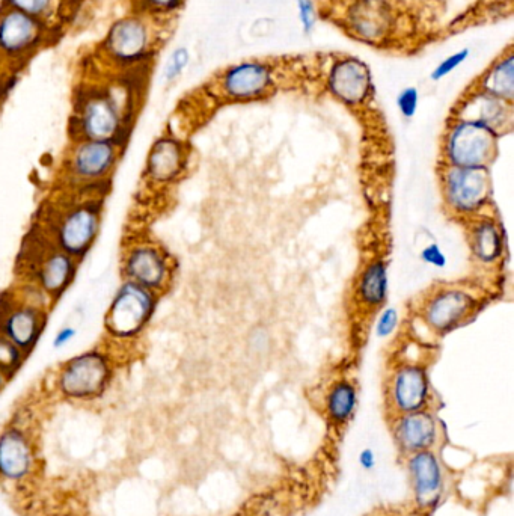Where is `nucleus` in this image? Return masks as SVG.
I'll use <instances>...</instances> for the list:
<instances>
[{"label": "nucleus", "mask_w": 514, "mask_h": 516, "mask_svg": "<svg viewBox=\"0 0 514 516\" xmlns=\"http://www.w3.org/2000/svg\"><path fill=\"white\" fill-rule=\"evenodd\" d=\"M120 77L83 86L74 96L70 141H115L127 144L135 123L136 90Z\"/></svg>", "instance_id": "1"}, {"label": "nucleus", "mask_w": 514, "mask_h": 516, "mask_svg": "<svg viewBox=\"0 0 514 516\" xmlns=\"http://www.w3.org/2000/svg\"><path fill=\"white\" fill-rule=\"evenodd\" d=\"M67 195L50 210L40 231L56 248L82 263L100 234L105 195Z\"/></svg>", "instance_id": "2"}, {"label": "nucleus", "mask_w": 514, "mask_h": 516, "mask_svg": "<svg viewBox=\"0 0 514 516\" xmlns=\"http://www.w3.org/2000/svg\"><path fill=\"white\" fill-rule=\"evenodd\" d=\"M126 144L115 141H70L61 165L67 194L105 195L117 172Z\"/></svg>", "instance_id": "3"}, {"label": "nucleus", "mask_w": 514, "mask_h": 516, "mask_svg": "<svg viewBox=\"0 0 514 516\" xmlns=\"http://www.w3.org/2000/svg\"><path fill=\"white\" fill-rule=\"evenodd\" d=\"M159 22L130 11L115 20L98 44V61L103 67L111 68V73H135L148 65L157 49Z\"/></svg>", "instance_id": "4"}, {"label": "nucleus", "mask_w": 514, "mask_h": 516, "mask_svg": "<svg viewBox=\"0 0 514 516\" xmlns=\"http://www.w3.org/2000/svg\"><path fill=\"white\" fill-rule=\"evenodd\" d=\"M117 361L106 346L91 348L65 360L53 376V391L70 403H92L108 393Z\"/></svg>", "instance_id": "5"}, {"label": "nucleus", "mask_w": 514, "mask_h": 516, "mask_svg": "<svg viewBox=\"0 0 514 516\" xmlns=\"http://www.w3.org/2000/svg\"><path fill=\"white\" fill-rule=\"evenodd\" d=\"M486 293L472 284L447 283L432 287L417 305L418 320L430 334L444 337L477 316Z\"/></svg>", "instance_id": "6"}, {"label": "nucleus", "mask_w": 514, "mask_h": 516, "mask_svg": "<svg viewBox=\"0 0 514 516\" xmlns=\"http://www.w3.org/2000/svg\"><path fill=\"white\" fill-rule=\"evenodd\" d=\"M439 186L445 212L459 222L492 213L493 182L490 168L439 165Z\"/></svg>", "instance_id": "7"}, {"label": "nucleus", "mask_w": 514, "mask_h": 516, "mask_svg": "<svg viewBox=\"0 0 514 516\" xmlns=\"http://www.w3.org/2000/svg\"><path fill=\"white\" fill-rule=\"evenodd\" d=\"M160 296L132 281L123 280L105 313V332L112 343L138 340L153 320Z\"/></svg>", "instance_id": "8"}, {"label": "nucleus", "mask_w": 514, "mask_h": 516, "mask_svg": "<svg viewBox=\"0 0 514 516\" xmlns=\"http://www.w3.org/2000/svg\"><path fill=\"white\" fill-rule=\"evenodd\" d=\"M501 136L477 121L451 117L441 142L439 165L490 168L499 154Z\"/></svg>", "instance_id": "9"}, {"label": "nucleus", "mask_w": 514, "mask_h": 516, "mask_svg": "<svg viewBox=\"0 0 514 516\" xmlns=\"http://www.w3.org/2000/svg\"><path fill=\"white\" fill-rule=\"evenodd\" d=\"M79 268V260L56 248L43 233H40L32 242H28L23 281L37 286L52 304H56L73 286Z\"/></svg>", "instance_id": "10"}, {"label": "nucleus", "mask_w": 514, "mask_h": 516, "mask_svg": "<svg viewBox=\"0 0 514 516\" xmlns=\"http://www.w3.org/2000/svg\"><path fill=\"white\" fill-rule=\"evenodd\" d=\"M175 269L171 252L151 237L138 236L124 246L121 257L123 280L162 296L174 283Z\"/></svg>", "instance_id": "11"}, {"label": "nucleus", "mask_w": 514, "mask_h": 516, "mask_svg": "<svg viewBox=\"0 0 514 516\" xmlns=\"http://www.w3.org/2000/svg\"><path fill=\"white\" fill-rule=\"evenodd\" d=\"M40 467L32 430L19 421L0 430V483L20 488L32 482Z\"/></svg>", "instance_id": "12"}, {"label": "nucleus", "mask_w": 514, "mask_h": 516, "mask_svg": "<svg viewBox=\"0 0 514 516\" xmlns=\"http://www.w3.org/2000/svg\"><path fill=\"white\" fill-rule=\"evenodd\" d=\"M432 382L427 364L397 360L386 379V402L395 415L424 411L432 405Z\"/></svg>", "instance_id": "13"}, {"label": "nucleus", "mask_w": 514, "mask_h": 516, "mask_svg": "<svg viewBox=\"0 0 514 516\" xmlns=\"http://www.w3.org/2000/svg\"><path fill=\"white\" fill-rule=\"evenodd\" d=\"M53 31L20 11L0 7V59L23 64L52 41Z\"/></svg>", "instance_id": "14"}, {"label": "nucleus", "mask_w": 514, "mask_h": 516, "mask_svg": "<svg viewBox=\"0 0 514 516\" xmlns=\"http://www.w3.org/2000/svg\"><path fill=\"white\" fill-rule=\"evenodd\" d=\"M49 308L32 304L16 292L0 296V334L31 355L46 331Z\"/></svg>", "instance_id": "15"}, {"label": "nucleus", "mask_w": 514, "mask_h": 516, "mask_svg": "<svg viewBox=\"0 0 514 516\" xmlns=\"http://www.w3.org/2000/svg\"><path fill=\"white\" fill-rule=\"evenodd\" d=\"M189 159V145L172 133H163L148 150L144 166L145 183L157 189L174 186L186 174Z\"/></svg>", "instance_id": "16"}, {"label": "nucleus", "mask_w": 514, "mask_h": 516, "mask_svg": "<svg viewBox=\"0 0 514 516\" xmlns=\"http://www.w3.org/2000/svg\"><path fill=\"white\" fill-rule=\"evenodd\" d=\"M272 88L273 68L261 61H243L233 65L219 80V91L230 102L264 99Z\"/></svg>", "instance_id": "17"}, {"label": "nucleus", "mask_w": 514, "mask_h": 516, "mask_svg": "<svg viewBox=\"0 0 514 516\" xmlns=\"http://www.w3.org/2000/svg\"><path fill=\"white\" fill-rule=\"evenodd\" d=\"M466 242H468L471 260L477 269L483 272L498 271L504 262L505 243L504 228L493 213L480 216L466 222Z\"/></svg>", "instance_id": "18"}, {"label": "nucleus", "mask_w": 514, "mask_h": 516, "mask_svg": "<svg viewBox=\"0 0 514 516\" xmlns=\"http://www.w3.org/2000/svg\"><path fill=\"white\" fill-rule=\"evenodd\" d=\"M328 90L347 108H361L373 90L370 67L359 58L338 59L329 71Z\"/></svg>", "instance_id": "19"}, {"label": "nucleus", "mask_w": 514, "mask_h": 516, "mask_svg": "<svg viewBox=\"0 0 514 516\" xmlns=\"http://www.w3.org/2000/svg\"><path fill=\"white\" fill-rule=\"evenodd\" d=\"M451 117L477 121L495 130L502 138L513 129V103L475 90L465 94V97L457 103Z\"/></svg>", "instance_id": "20"}, {"label": "nucleus", "mask_w": 514, "mask_h": 516, "mask_svg": "<svg viewBox=\"0 0 514 516\" xmlns=\"http://www.w3.org/2000/svg\"><path fill=\"white\" fill-rule=\"evenodd\" d=\"M353 296L359 311L370 316L385 307L389 296V271L385 257L376 255L361 266L356 275Z\"/></svg>", "instance_id": "21"}, {"label": "nucleus", "mask_w": 514, "mask_h": 516, "mask_svg": "<svg viewBox=\"0 0 514 516\" xmlns=\"http://www.w3.org/2000/svg\"><path fill=\"white\" fill-rule=\"evenodd\" d=\"M415 501L421 509L438 506L444 492V471L433 450L414 453L407 461Z\"/></svg>", "instance_id": "22"}, {"label": "nucleus", "mask_w": 514, "mask_h": 516, "mask_svg": "<svg viewBox=\"0 0 514 516\" xmlns=\"http://www.w3.org/2000/svg\"><path fill=\"white\" fill-rule=\"evenodd\" d=\"M394 438L409 455L432 450L439 440L438 418L430 409L395 415Z\"/></svg>", "instance_id": "23"}, {"label": "nucleus", "mask_w": 514, "mask_h": 516, "mask_svg": "<svg viewBox=\"0 0 514 516\" xmlns=\"http://www.w3.org/2000/svg\"><path fill=\"white\" fill-rule=\"evenodd\" d=\"M347 23L356 37L379 43L392 31L394 14L386 0H356L350 7Z\"/></svg>", "instance_id": "24"}, {"label": "nucleus", "mask_w": 514, "mask_h": 516, "mask_svg": "<svg viewBox=\"0 0 514 516\" xmlns=\"http://www.w3.org/2000/svg\"><path fill=\"white\" fill-rule=\"evenodd\" d=\"M325 409L334 426H346L358 409V388L355 382L349 378L335 379L326 391Z\"/></svg>", "instance_id": "25"}, {"label": "nucleus", "mask_w": 514, "mask_h": 516, "mask_svg": "<svg viewBox=\"0 0 514 516\" xmlns=\"http://www.w3.org/2000/svg\"><path fill=\"white\" fill-rule=\"evenodd\" d=\"M0 7L13 8L55 29L71 10L67 0H0Z\"/></svg>", "instance_id": "26"}, {"label": "nucleus", "mask_w": 514, "mask_h": 516, "mask_svg": "<svg viewBox=\"0 0 514 516\" xmlns=\"http://www.w3.org/2000/svg\"><path fill=\"white\" fill-rule=\"evenodd\" d=\"M477 90L490 96L498 97L505 102L513 103L514 99V56L508 53L498 59L489 70L484 73Z\"/></svg>", "instance_id": "27"}, {"label": "nucleus", "mask_w": 514, "mask_h": 516, "mask_svg": "<svg viewBox=\"0 0 514 516\" xmlns=\"http://www.w3.org/2000/svg\"><path fill=\"white\" fill-rule=\"evenodd\" d=\"M186 0H132L133 11L144 14L156 22L171 19L184 7Z\"/></svg>", "instance_id": "28"}, {"label": "nucleus", "mask_w": 514, "mask_h": 516, "mask_svg": "<svg viewBox=\"0 0 514 516\" xmlns=\"http://www.w3.org/2000/svg\"><path fill=\"white\" fill-rule=\"evenodd\" d=\"M28 355L17 348L13 341L8 340L4 334H0V370L13 379L22 369Z\"/></svg>", "instance_id": "29"}, {"label": "nucleus", "mask_w": 514, "mask_h": 516, "mask_svg": "<svg viewBox=\"0 0 514 516\" xmlns=\"http://www.w3.org/2000/svg\"><path fill=\"white\" fill-rule=\"evenodd\" d=\"M189 62L190 53L186 47L180 46L172 50L168 61H166L165 68H163V79H165V82L174 83L175 80L180 79Z\"/></svg>", "instance_id": "30"}, {"label": "nucleus", "mask_w": 514, "mask_h": 516, "mask_svg": "<svg viewBox=\"0 0 514 516\" xmlns=\"http://www.w3.org/2000/svg\"><path fill=\"white\" fill-rule=\"evenodd\" d=\"M469 56H471V49H469V47H463V49L451 53V55H448L447 58L442 59V61L436 65L435 70L430 73V79H432L433 82H439V80L445 79V77L450 76L453 71H456L463 62L468 61Z\"/></svg>", "instance_id": "31"}, {"label": "nucleus", "mask_w": 514, "mask_h": 516, "mask_svg": "<svg viewBox=\"0 0 514 516\" xmlns=\"http://www.w3.org/2000/svg\"><path fill=\"white\" fill-rule=\"evenodd\" d=\"M398 322V311L395 308L383 307L382 310L376 313V322H374V332H376L379 338H388L397 331Z\"/></svg>", "instance_id": "32"}, {"label": "nucleus", "mask_w": 514, "mask_h": 516, "mask_svg": "<svg viewBox=\"0 0 514 516\" xmlns=\"http://www.w3.org/2000/svg\"><path fill=\"white\" fill-rule=\"evenodd\" d=\"M420 106V91L415 86H406L398 93L397 108L404 120L414 118Z\"/></svg>", "instance_id": "33"}, {"label": "nucleus", "mask_w": 514, "mask_h": 516, "mask_svg": "<svg viewBox=\"0 0 514 516\" xmlns=\"http://www.w3.org/2000/svg\"><path fill=\"white\" fill-rule=\"evenodd\" d=\"M296 5L300 28L306 37H310L317 25L316 5L313 0H297Z\"/></svg>", "instance_id": "34"}, {"label": "nucleus", "mask_w": 514, "mask_h": 516, "mask_svg": "<svg viewBox=\"0 0 514 516\" xmlns=\"http://www.w3.org/2000/svg\"><path fill=\"white\" fill-rule=\"evenodd\" d=\"M421 260L426 262L427 265L433 266V268L442 269L447 266V255L442 251L441 246L438 243H430L426 248L421 251Z\"/></svg>", "instance_id": "35"}, {"label": "nucleus", "mask_w": 514, "mask_h": 516, "mask_svg": "<svg viewBox=\"0 0 514 516\" xmlns=\"http://www.w3.org/2000/svg\"><path fill=\"white\" fill-rule=\"evenodd\" d=\"M270 346H272V337H270L269 331L264 328H257L252 331L251 337H249V348L254 354H267Z\"/></svg>", "instance_id": "36"}, {"label": "nucleus", "mask_w": 514, "mask_h": 516, "mask_svg": "<svg viewBox=\"0 0 514 516\" xmlns=\"http://www.w3.org/2000/svg\"><path fill=\"white\" fill-rule=\"evenodd\" d=\"M77 328L73 325L61 326L53 337V348L64 349L76 338Z\"/></svg>", "instance_id": "37"}, {"label": "nucleus", "mask_w": 514, "mask_h": 516, "mask_svg": "<svg viewBox=\"0 0 514 516\" xmlns=\"http://www.w3.org/2000/svg\"><path fill=\"white\" fill-rule=\"evenodd\" d=\"M359 464L362 465L364 470H373V468L376 467V455H374L373 450H362L361 455H359Z\"/></svg>", "instance_id": "38"}, {"label": "nucleus", "mask_w": 514, "mask_h": 516, "mask_svg": "<svg viewBox=\"0 0 514 516\" xmlns=\"http://www.w3.org/2000/svg\"><path fill=\"white\" fill-rule=\"evenodd\" d=\"M68 4H70V7H76V5L83 4V2H86V0H67Z\"/></svg>", "instance_id": "39"}]
</instances>
